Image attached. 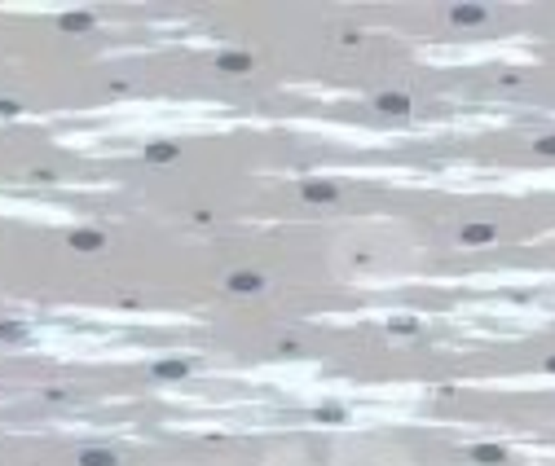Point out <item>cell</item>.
I'll list each match as a JSON object with an SVG mask.
<instances>
[{"label":"cell","instance_id":"ac0fdd59","mask_svg":"<svg viewBox=\"0 0 555 466\" xmlns=\"http://www.w3.org/2000/svg\"><path fill=\"white\" fill-rule=\"evenodd\" d=\"M547 370H551V374H555V357H551V361H547Z\"/></svg>","mask_w":555,"mask_h":466},{"label":"cell","instance_id":"30bf717a","mask_svg":"<svg viewBox=\"0 0 555 466\" xmlns=\"http://www.w3.org/2000/svg\"><path fill=\"white\" fill-rule=\"evenodd\" d=\"M79 466H119V462H115L110 448H84V453H79Z\"/></svg>","mask_w":555,"mask_h":466},{"label":"cell","instance_id":"8fae6325","mask_svg":"<svg viewBox=\"0 0 555 466\" xmlns=\"http://www.w3.org/2000/svg\"><path fill=\"white\" fill-rule=\"evenodd\" d=\"M185 374H190L185 361H159L155 365V378H185Z\"/></svg>","mask_w":555,"mask_h":466},{"label":"cell","instance_id":"8992f818","mask_svg":"<svg viewBox=\"0 0 555 466\" xmlns=\"http://www.w3.org/2000/svg\"><path fill=\"white\" fill-rule=\"evenodd\" d=\"M374 106H379L384 114H401V119H405V114H410V97H401V93H384Z\"/></svg>","mask_w":555,"mask_h":466},{"label":"cell","instance_id":"52a82bcc","mask_svg":"<svg viewBox=\"0 0 555 466\" xmlns=\"http://www.w3.org/2000/svg\"><path fill=\"white\" fill-rule=\"evenodd\" d=\"M176 154H181V149H176L172 141H150V145H145V159H150V163H172Z\"/></svg>","mask_w":555,"mask_h":466},{"label":"cell","instance_id":"ba28073f","mask_svg":"<svg viewBox=\"0 0 555 466\" xmlns=\"http://www.w3.org/2000/svg\"><path fill=\"white\" fill-rule=\"evenodd\" d=\"M459 238L467 242V246H481V242H494V225H467Z\"/></svg>","mask_w":555,"mask_h":466},{"label":"cell","instance_id":"6da1fadb","mask_svg":"<svg viewBox=\"0 0 555 466\" xmlns=\"http://www.w3.org/2000/svg\"><path fill=\"white\" fill-rule=\"evenodd\" d=\"M225 291H230V295H260V291H265V277H260V273H230Z\"/></svg>","mask_w":555,"mask_h":466},{"label":"cell","instance_id":"2e32d148","mask_svg":"<svg viewBox=\"0 0 555 466\" xmlns=\"http://www.w3.org/2000/svg\"><path fill=\"white\" fill-rule=\"evenodd\" d=\"M393 330H401V335H410V330H414V321H410V317H397V321H393Z\"/></svg>","mask_w":555,"mask_h":466},{"label":"cell","instance_id":"9a60e30c","mask_svg":"<svg viewBox=\"0 0 555 466\" xmlns=\"http://www.w3.org/2000/svg\"><path fill=\"white\" fill-rule=\"evenodd\" d=\"M318 418H322V422H339V418H344V409H335V405H326V409L318 413Z\"/></svg>","mask_w":555,"mask_h":466},{"label":"cell","instance_id":"9c48e42d","mask_svg":"<svg viewBox=\"0 0 555 466\" xmlns=\"http://www.w3.org/2000/svg\"><path fill=\"white\" fill-rule=\"evenodd\" d=\"M471 458L485 462V466H502V462H507V453H502L498 444H476V448H471Z\"/></svg>","mask_w":555,"mask_h":466},{"label":"cell","instance_id":"277c9868","mask_svg":"<svg viewBox=\"0 0 555 466\" xmlns=\"http://www.w3.org/2000/svg\"><path fill=\"white\" fill-rule=\"evenodd\" d=\"M304 198H308V203H335L339 189L331 185V180H308V185H304Z\"/></svg>","mask_w":555,"mask_h":466},{"label":"cell","instance_id":"e0dca14e","mask_svg":"<svg viewBox=\"0 0 555 466\" xmlns=\"http://www.w3.org/2000/svg\"><path fill=\"white\" fill-rule=\"evenodd\" d=\"M18 110H22L18 102H0V114H18Z\"/></svg>","mask_w":555,"mask_h":466},{"label":"cell","instance_id":"5bb4252c","mask_svg":"<svg viewBox=\"0 0 555 466\" xmlns=\"http://www.w3.org/2000/svg\"><path fill=\"white\" fill-rule=\"evenodd\" d=\"M533 149H537V154H547V159H555V137H542Z\"/></svg>","mask_w":555,"mask_h":466},{"label":"cell","instance_id":"5b68a950","mask_svg":"<svg viewBox=\"0 0 555 466\" xmlns=\"http://www.w3.org/2000/svg\"><path fill=\"white\" fill-rule=\"evenodd\" d=\"M450 18L459 27H476V22H485V5H454Z\"/></svg>","mask_w":555,"mask_h":466},{"label":"cell","instance_id":"7c38bea8","mask_svg":"<svg viewBox=\"0 0 555 466\" xmlns=\"http://www.w3.org/2000/svg\"><path fill=\"white\" fill-rule=\"evenodd\" d=\"M93 27V13H84V9H79V13H62V31H89Z\"/></svg>","mask_w":555,"mask_h":466},{"label":"cell","instance_id":"3957f363","mask_svg":"<svg viewBox=\"0 0 555 466\" xmlns=\"http://www.w3.org/2000/svg\"><path fill=\"white\" fill-rule=\"evenodd\" d=\"M71 246H75V251H102V246H106V233L102 229H75L71 233Z\"/></svg>","mask_w":555,"mask_h":466},{"label":"cell","instance_id":"4fadbf2b","mask_svg":"<svg viewBox=\"0 0 555 466\" xmlns=\"http://www.w3.org/2000/svg\"><path fill=\"white\" fill-rule=\"evenodd\" d=\"M0 339L18 343V339H22V326H18V321H0Z\"/></svg>","mask_w":555,"mask_h":466},{"label":"cell","instance_id":"7a4b0ae2","mask_svg":"<svg viewBox=\"0 0 555 466\" xmlns=\"http://www.w3.org/2000/svg\"><path fill=\"white\" fill-rule=\"evenodd\" d=\"M221 71H230V75H247L252 71V53H238V48H225V53L216 58Z\"/></svg>","mask_w":555,"mask_h":466}]
</instances>
